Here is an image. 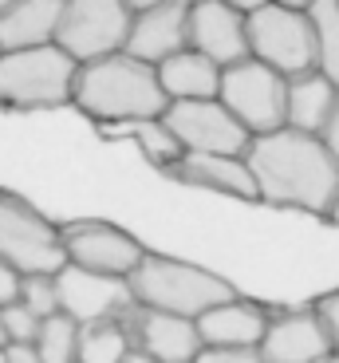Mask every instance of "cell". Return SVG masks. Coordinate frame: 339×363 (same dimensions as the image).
<instances>
[{
  "label": "cell",
  "mask_w": 339,
  "mask_h": 363,
  "mask_svg": "<svg viewBox=\"0 0 339 363\" xmlns=\"http://www.w3.org/2000/svg\"><path fill=\"white\" fill-rule=\"evenodd\" d=\"M339 87L323 72H304L288 79V127L308 130V135H323L335 115Z\"/></svg>",
  "instance_id": "20"
},
{
  "label": "cell",
  "mask_w": 339,
  "mask_h": 363,
  "mask_svg": "<svg viewBox=\"0 0 339 363\" xmlns=\"http://www.w3.org/2000/svg\"><path fill=\"white\" fill-rule=\"evenodd\" d=\"M162 123L185 155H245L253 143V135L221 99H178L166 107Z\"/></svg>",
  "instance_id": "9"
},
{
  "label": "cell",
  "mask_w": 339,
  "mask_h": 363,
  "mask_svg": "<svg viewBox=\"0 0 339 363\" xmlns=\"http://www.w3.org/2000/svg\"><path fill=\"white\" fill-rule=\"evenodd\" d=\"M328 221H335V225H339V198H335V206L328 209Z\"/></svg>",
  "instance_id": "36"
},
{
  "label": "cell",
  "mask_w": 339,
  "mask_h": 363,
  "mask_svg": "<svg viewBox=\"0 0 339 363\" xmlns=\"http://www.w3.org/2000/svg\"><path fill=\"white\" fill-rule=\"evenodd\" d=\"M158 79L162 91L170 95V103L178 99H217L221 87V67L209 55H202L197 48H182V52L166 55L158 64Z\"/></svg>",
  "instance_id": "19"
},
{
  "label": "cell",
  "mask_w": 339,
  "mask_h": 363,
  "mask_svg": "<svg viewBox=\"0 0 339 363\" xmlns=\"http://www.w3.org/2000/svg\"><path fill=\"white\" fill-rule=\"evenodd\" d=\"M59 233H64L67 264L99 272V277H122L127 281L146 257V249L134 233L110 225V221H67V225H59Z\"/></svg>",
  "instance_id": "10"
},
{
  "label": "cell",
  "mask_w": 339,
  "mask_h": 363,
  "mask_svg": "<svg viewBox=\"0 0 339 363\" xmlns=\"http://www.w3.org/2000/svg\"><path fill=\"white\" fill-rule=\"evenodd\" d=\"M130 332L119 320L83 324L79 332V363H122L130 355Z\"/></svg>",
  "instance_id": "22"
},
{
  "label": "cell",
  "mask_w": 339,
  "mask_h": 363,
  "mask_svg": "<svg viewBox=\"0 0 339 363\" xmlns=\"http://www.w3.org/2000/svg\"><path fill=\"white\" fill-rule=\"evenodd\" d=\"M312 308L320 312L323 328H328V336H331V347H335V355H339V292H328V296H320Z\"/></svg>",
  "instance_id": "28"
},
{
  "label": "cell",
  "mask_w": 339,
  "mask_h": 363,
  "mask_svg": "<svg viewBox=\"0 0 339 363\" xmlns=\"http://www.w3.org/2000/svg\"><path fill=\"white\" fill-rule=\"evenodd\" d=\"M20 281H24V277H20L8 261H0V308L12 304V300H20Z\"/></svg>",
  "instance_id": "29"
},
{
  "label": "cell",
  "mask_w": 339,
  "mask_h": 363,
  "mask_svg": "<svg viewBox=\"0 0 339 363\" xmlns=\"http://www.w3.org/2000/svg\"><path fill=\"white\" fill-rule=\"evenodd\" d=\"M0 363H4V347H0Z\"/></svg>",
  "instance_id": "41"
},
{
  "label": "cell",
  "mask_w": 339,
  "mask_h": 363,
  "mask_svg": "<svg viewBox=\"0 0 339 363\" xmlns=\"http://www.w3.org/2000/svg\"><path fill=\"white\" fill-rule=\"evenodd\" d=\"M225 4H233V9H237V12H245V16H248V12H257V9H265L268 0H225Z\"/></svg>",
  "instance_id": "32"
},
{
  "label": "cell",
  "mask_w": 339,
  "mask_h": 363,
  "mask_svg": "<svg viewBox=\"0 0 339 363\" xmlns=\"http://www.w3.org/2000/svg\"><path fill=\"white\" fill-rule=\"evenodd\" d=\"M162 174L182 182V186H193V190H213V194H229V198H241V201H260L245 155H182Z\"/></svg>",
  "instance_id": "15"
},
{
  "label": "cell",
  "mask_w": 339,
  "mask_h": 363,
  "mask_svg": "<svg viewBox=\"0 0 339 363\" xmlns=\"http://www.w3.org/2000/svg\"><path fill=\"white\" fill-rule=\"evenodd\" d=\"M64 0H20L0 16V52L55 44Z\"/></svg>",
  "instance_id": "18"
},
{
  "label": "cell",
  "mask_w": 339,
  "mask_h": 363,
  "mask_svg": "<svg viewBox=\"0 0 339 363\" xmlns=\"http://www.w3.org/2000/svg\"><path fill=\"white\" fill-rule=\"evenodd\" d=\"M323 143H328V150L335 155V162H339V103H335V115H331L328 130H323Z\"/></svg>",
  "instance_id": "31"
},
{
  "label": "cell",
  "mask_w": 339,
  "mask_h": 363,
  "mask_svg": "<svg viewBox=\"0 0 339 363\" xmlns=\"http://www.w3.org/2000/svg\"><path fill=\"white\" fill-rule=\"evenodd\" d=\"M55 284H59V312H67L75 324H99V320L127 324V316L138 308L122 277H99V272L64 264L55 272Z\"/></svg>",
  "instance_id": "11"
},
{
  "label": "cell",
  "mask_w": 339,
  "mask_h": 363,
  "mask_svg": "<svg viewBox=\"0 0 339 363\" xmlns=\"http://www.w3.org/2000/svg\"><path fill=\"white\" fill-rule=\"evenodd\" d=\"M257 352L265 363H323L335 355V347H331V336L323 328L320 312L296 308L268 320V332Z\"/></svg>",
  "instance_id": "12"
},
{
  "label": "cell",
  "mask_w": 339,
  "mask_h": 363,
  "mask_svg": "<svg viewBox=\"0 0 339 363\" xmlns=\"http://www.w3.org/2000/svg\"><path fill=\"white\" fill-rule=\"evenodd\" d=\"M268 320H272V312L265 304L233 296L217 308H209L205 316H197V332H202L205 347H260Z\"/></svg>",
  "instance_id": "17"
},
{
  "label": "cell",
  "mask_w": 339,
  "mask_h": 363,
  "mask_svg": "<svg viewBox=\"0 0 339 363\" xmlns=\"http://www.w3.org/2000/svg\"><path fill=\"white\" fill-rule=\"evenodd\" d=\"M71 103L95 127H119V123H138V118H162L170 107V95L162 91L154 64L130 52H115L91 64H79Z\"/></svg>",
  "instance_id": "2"
},
{
  "label": "cell",
  "mask_w": 339,
  "mask_h": 363,
  "mask_svg": "<svg viewBox=\"0 0 339 363\" xmlns=\"http://www.w3.org/2000/svg\"><path fill=\"white\" fill-rule=\"evenodd\" d=\"M130 24H134V12L127 9V0H64L55 44L75 64H91L127 48Z\"/></svg>",
  "instance_id": "8"
},
{
  "label": "cell",
  "mask_w": 339,
  "mask_h": 363,
  "mask_svg": "<svg viewBox=\"0 0 339 363\" xmlns=\"http://www.w3.org/2000/svg\"><path fill=\"white\" fill-rule=\"evenodd\" d=\"M122 363H158V359H150L146 352H138V347H130V355H127Z\"/></svg>",
  "instance_id": "34"
},
{
  "label": "cell",
  "mask_w": 339,
  "mask_h": 363,
  "mask_svg": "<svg viewBox=\"0 0 339 363\" xmlns=\"http://www.w3.org/2000/svg\"><path fill=\"white\" fill-rule=\"evenodd\" d=\"M0 328H4V344H36L44 320L28 308L24 300H12V304L0 308Z\"/></svg>",
  "instance_id": "26"
},
{
  "label": "cell",
  "mask_w": 339,
  "mask_h": 363,
  "mask_svg": "<svg viewBox=\"0 0 339 363\" xmlns=\"http://www.w3.org/2000/svg\"><path fill=\"white\" fill-rule=\"evenodd\" d=\"M127 284L138 308L170 312V316H185V320H197L209 308L237 296L225 277L202 269V264L162 257V253L142 257V264L127 277Z\"/></svg>",
  "instance_id": "3"
},
{
  "label": "cell",
  "mask_w": 339,
  "mask_h": 363,
  "mask_svg": "<svg viewBox=\"0 0 339 363\" xmlns=\"http://www.w3.org/2000/svg\"><path fill=\"white\" fill-rule=\"evenodd\" d=\"M75 64L59 44L0 52V107L4 111H47L71 103Z\"/></svg>",
  "instance_id": "4"
},
{
  "label": "cell",
  "mask_w": 339,
  "mask_h": 363,
  "mask_svg": "<svg viewBox=\"0 0 339 363\" xmlns=\"http://www.w3.org/2000/svg\"><path fill=\"white\" fill-rule=\"evenodd\" d=\"M193 363H265L257 347H202Z\"/></svg>",
  "instance_id": "27"
},
{
  "label": "cell",
  "mask_w": 339,
  "mask_h": 363,
  "mask_svg": "<svg viewBox=\"0 0 339 363\" xmlns=\"http://www.w3.org/2000/svg\"><path fill=\"white\" fill-rule=\"evenodd\" d=\"M245 162L253 170L260 201H268V206L328 218V209L339 198V162L328 150L323 135H308V130L292 127L253 135Z\"/></svg>",
  "instance_id": "1"
},
{
  "label": "cell",
  "mask_w": 339,
  "mask_h": 363,
  "mask_svg": "<svg viewBox=\"0 0 339 363\" xmlns=\"http://www.w3.org/2000/svg\"><path fill=\"white\" fill-rule=\"evenodd\" d=\"M79 332H83V324H75L67 312L47 316L36 336L40 359L44 363H79Z\"/></svg>",
  "instance_id": "24"
},
{
  "label": "cell",
  "mask_w": 339,
  "mask_h": 363,
  "mask_svg": "<svg viewBox=\"0 0 339 363\" xmlns=\"http://www.w3.org/2000/svg\"><path fill=\"white\" fill-rule=\"evenodd\" d=\"M182 4H190V9H193V4H202V0H182Z\"/></svg>",
  "instance_id": "38"
},
{
  "label": "cell",
  "mask_w": 339,
  "mask_h": 363,
  "mask_svg": "<svg viewBox=\"0 0 339 363\" xmlns=\"http://www.w3.org/2000/svg\"><path fill=\"white\" fill-rule=\"evenodd\" d=\"M99 130L107 138H130V143L142 150V158H146L150 166H158V170L174 166L178 158L185 155L162 118H138V123H119V127H99Z\"/></svg>",
  "instance_id": "21"
},
{
  "label": "cell",
  "mask_w": 339,
  "mask_h": 363,
  "mask_svg": "<svg viewBox=\"0 0 339 363\" xmlns=\"http://www.w3.org/2000/svg\"><path fill=\"white\" fill-rule=\"evenodd\" d=\"M190 48L209 55L217 67L248 60V16L225 0H202L190 9Z\"/></svg>",
  "instance_id": "13"
},
{
  "label": "cell",
  "mask_w": 339,
  "mask_h": 363,
  "mask_svg": "<svg viewBox=\"0 0 339 363\" xmlns=\"http://www.w3.org/2000/svg\"><path fill=\"white\" fill-rule=\"evenodd\" d=\"M0 261H8L20 277L59 272L67 264L59 225L12 190H0Z\"/></svg>",
  "instance_id": "5"
},
{
  "label": "cell",
  "mask_w": 339,
  "mask_h": 363,
  "mask_svg": "<svg viewBox=\"0 0 339 363\" xmlns=\"http://www.w3.org/2000/svg\"><path fill=\"white\" fill-rule=\"evenodd\" d=\"M308 16L316 28V72L339 87V0H312Z\"/></svg>",
  "instance_id": "23"
},
{
  "label": "cell",
  "mask_w": 339,
  "mask_h": 363,
  "mask_svg": "<svg viewBox=\"0 0 339 363\" xmlns=\"http://www.w3.org/2000/svg\"><path fill=\"white\" fill-rule=\"evenodd\" d=\"M248 55L276 67L280 75L316 72V28L300 9H285L268 0L265 9L248 12Z\"/></svg>",
  "instance_id": "7"
},
{
  "label": "cell",
  "mask_w": 339,
  "mask_h": 363,
  "mask_svg": "<svg viewBox=\"0 0 339 363\" xmlns=\"http://www.w3.org/2000/svg\"><path fill=\"white\" fill-rule=\"evenodd\" d=\"M323 363H339V355H331V359H323Z\"/></svg>",
  "instance_id": "39"
},
{
  "label": "cell",
  "mask_w": 339,
  "mask_h": 363,
  "mask_svg": "<svg viewBox=\"0 0 339 363\" xmlns=\"http://www.w3.org/2000/svg\"><path fill=\"white\" fill-rule=\"evenodd\" d=\"M12 4H20V0H0V16H4V12L12 9Z\"/></svg>",
  "instance_id": "37"
},
{
  "label": "cell",
  "mask_w": 339,
  "mask_h": 363,
  "mask_svg": "<svg viewBox=\"0 0 339 363\" xmlns=\"http://www.w3.org/2000/svg\"><path fill=\"white\" fill-rule=\"evenodd\" d=\"M4 363H44L36 344H4Z\"/></svg>",
  "instance_id": "30"
},
{
  "label": "cell",
  "mask_w": 339,
  "mask_h": 363,
  "mask_svg": "<svg viewBox=\"0 0 339 363\" xmlns=\"http://www.w3.org/2000/svg\"><path fill=\"white\" fill-rule=\"evenodd\" d=\"M158 4H170V0H127V9L134 12V16H138V12H150V9H158Z\"/></svg>",
  "instance_id": "33"
},
{
  "label": "cell",
  "mask_w": 339,
  "mask_h": 363,
  "mask_svg": "<svg viewBox=\"0 0 339 363\" xmlns=\"http://www.w3.org/2000/svg\"><path fill=\"white\" fill-rule=\"evenodd\" d=\"M20 300L40 320L59 316V284H55V272H32V277H24L20 281Z\"/></svg>",
  "instance_id": "25"
},
{
  "label": "cell",
  "mask_w": 339,
  "mask_h": 363,
  "mask_svg": "<svg viewBox=\"0 0 339 363\" xmlns=\"http://www.w3.org/2000/svg\"><path fill=\"white\" fill-rule=\"evenodd\" d=\"M272 4H285V9H300V12L312 9V0H272Z\"/></svg>",
  "instance_id": "35"
},
{
  "label": "cell",
  "mask_w": 339,
  "mask_h": 363,
  "mask_svg": "<svg viewBox=\"0 0 339 363\" xmlns=\"http://www.w3.org/2000/svg\"><path fill=\"white\" fill-rule=\"evenodd\" d=\"M127 332H130V344L158 363H193L205 347L197 320L170 316V312L134 308L127 316Z\"/></svg>",
  "instance_id": "14"
},
{
  "label": "cell",
  "mask_w": 339,
  "mask_h": 363,
  "mask_svg": "<svg viewBox=\"0 0 339 363\" xmlns=\"http://www.w3.org/2000/svg\"><path fill=\"white\" fill-rule=\"evenodd\" d=\"M0 347H4V328H0Z\"/></svg>",
  "instance_id": "40"
},
{
  "label": "cell",
  "mask_w": 339,
  "mask_h": 363,
  "mask_svg": "<svg viewBox=\"0 0 339 363\" xmlns=\"http://www.w3.org/2000/svg\"><path fill=\"white\" fill-rule=\"evenodd\" d=\"M182 48H190V4L170 0V4H158L150 12H138L122 52L158 67L166 55L182 52Z\"/></svg>",
  "instance_id": "16"
},
{
  "label": "cell",
  "mask_w": 339,
  "mask_h": 363,
  "mask_svg": "<svg viewBox=\"0 0 339 363\" xmlns=\"http://www.w3.org/2000/svg\"><path fill=\"white\" fill-rule=\"evenodd\" d=\"M217 99L241 118L248 135H268V130L288 127V75L260 60H241V64L221 67Z\"/></svg>",
  "instance_id": "6"
}]
</instances>
